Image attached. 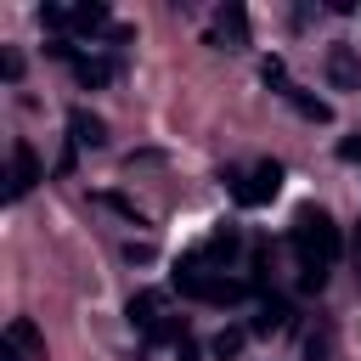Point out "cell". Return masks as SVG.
I'll list each match as a JSON object with an SVG mask.
<instances>
[{"label": "cell", "instance_id": "cell-3", "mask_svg": "<svg viewBox=\"0 0 361 361\" xmlns=\"http://www.w3.org/2000/svg\"><path fill=\"white\" fill-rule=\"evenodd\" d=\"M130 322H135V333L152 338V344H158V338H180V344H186V322L169 316V299H164L158 288H147V293L130 299Z\"/></svg>", "mask_w": 361, "mask_h": 361}, {"label": "cell", "instance_id": "cell-5", "mask_svg": "<svg viewBox=\"0 0 361 361\" xmlns=\"http://www.w3.org/2000/svg\"><path fill=\"white\" fill-rule=\"evenodd\" d=\"M0 355H6V361H39V355H45L39 327H34L28 316H11V322H6V338H0Z\"/></svg>", "mask_w": 361, "mask_h": 361}, {"label": "cell", "instance_id": "cell-17", "mask_svg": "<svg viewBox=\"0 0 361 361\" xmlns=\"http://www.w3.org/2000/svg\"><path fill=\"white\" fill-rule=\"evenodd\" d=\"M338 158H350V164H355V158H361V135H350V141H338Z\"/></svg>", "mask_w": 361, "mask_h": 361}, {"label": "cell", "instance_id": "cell-15", "mask_svg": "<svg viewBox=\"0 0 361 361\" xmlns=\"http://www.w3.org/2000/svg\"><path fill=\"white\" fill-rule=\"evenodd\" d=\"M73 28H107V6H73Z\"/></svg>", "mask_w": 361, "mask_h": 361}, {"label": "cell", "instance_id": "cell-10", "mask_svg": "<svg viewBox=\"0 0 361 361\" xmlns=\"http://www.w3.org/2000/svg\"><path fill=\"white\" fill-rule=\"evenodd\" d=\"M68 130H73V141H79V147H102V141H107V124H102L96 113H85V107H73V113H68Z\"/></svg>", "mask_w": 361, "mask_h": 361}, {"label": "cell", "instance_id": "cell-7", "mask_svg": "<svg viewBox=\"0 0 361 361\" xmlns=\"http://www.w3.org/2000/svg\"><path fill=\"white\" fill-rule=\"evenodd\" d=\"M34 180H39V158H34V147L28 141H11V197H23V192H34Z\"/></svg>", "mask_w": 361, "mask_h": 361}, {"label": "cell", "instance_id": "cell-2", "mask_svg": "<svg viewBox=\"0 0 361 361\" xmlns=\"http://www.w3.org/2000/svg\"><path fill=\"white\" fill-rule=\"evenodd\" d=\"M175 288L186 293V299H203V305H237L248 288L237 282V276H220V271H203V259L192 254L180 271H175Z\"/></svg>", "mask_w": 361, "mask_h": 361}, {"label": "cell", "instance_id": "cell-14", "mask_svg": "<svg viewBox=\"0 0 361 361\" xmlns=\"http://www.w3.org/2000/svg\"><path fill=\"white\" fill-rule=\"evenodd\" d=\"M231 254H237V231H231V226H220V231L197 248V259H231Z\"/></svg>", "mask_w": 361, "mask_h": 361}, {"label": "cell", "instance_id": "cell-12", "mask_svg": "<svg viewBox=\"0 0 361 361\" xmlns=\"http://www.w3.org/2000/svg\"><path fill=\"white\" fill-rule=\"evenodd\" d=\"M282 96H288V102H293V107H299V113H305V118H316V124H327V118H333V107H327V102H322V96H310V90H305V85H288V90H282Z\"/></svg>", "mask_w": 361, "mask_h": 361}, {"label": "cell", "instance_id": "cell-4", "mask_svg": "<svg viewBox=\"0 0 361 361\" xmlns=\"http://www.w3.org/2000/svg\"><path fill=\"white\" fill-rule=\"evenodd\" d=\"M231 192H237V203H243V209H259V203H271V197L282 192V164H276V158L254 164L248 175H237V180H231Z\"/></svg>", "mask_w": 361, "mask_h": 361}, {"label": "cell", "instance_id": "cell-13", "mask_svg": "<svg viewBox=\"0 0 361 361\" xmlns=\"http://www.w3.org/2000/svg\"><path fill=\"white\" fill-rule=\"evenodd\" d=\"M288 316H293V310H288V305H282V299H265V305H259V316H254V327H248V333H282V327H288Z\"/></svg>", "mask_w": 361, "mask_h": 361}, {"label": "cell", "instance_id": "cell-16", "mask_svg": "<svg viewBox=\"0 0 361 361\" xmlns=\"http://www.w3.org/2000/svg\"><path fill=\"white\" fill-rule=\"evenodd\" d=\"M305 350H310V361H327V355H333V333H327V327H316V333L305 338Z\"/></svg>", "mask_w": 361, "mask_h": 361}, {"label": "cell", "instance_id": "cell-18", "mask_svg": "<svg viewBox=\"0 0 361 361\" xmlns=\"http://www.w3.org/2000/svg\"><path fill=\"white\" fill-rule=\"evenodd\" d=\"M350 265H355V282H361V226H355V237H350Z\"/></svg>", "mask_w": 361, "mask_h": 361}, {"label": "cell", "instance_id": "cell-11", "mask_svg": "<svg viewBox=\"0 0 361 361\" xmlns=\"http://www.w3.org/2000/svg\"><path fill=\"white\" fill-rule=\"evenodd\" d=\"M243 344H248V327H220V333L209 338V355H214V361H237Z\"/></svg>", "mask_w": 361, "mask_h": 361}, {"label": "cell", "instance_id": "cell-6", "mask_svg": "<svg viewBox=\"0 0 361 361\" xmlns=\"http://www.w3.org/2000/svg\"><path fill=\"white\" fill-rule=\"evenodd\" d=\"M327 85L333 90H361V56H355V45H333L327 51Z\"/></svg>", "mask_w": 361, "mask_h": 361}, {"label": "cell", "instance_id": "cell-1", "mask_svg": "<svg viewBox=\"0 0 361 361\" xmlns=\"http://www.w3.org/2000/svg\"><path fill=\"white\" fill-rule=\"evenodd\" d=\"M293 254H299V288L322 293L327 271L344 254V237H338V226H333L327 209H299V220H293Z\"/></svg>", "mask_w": 361, "mask_h": 361}, {"label": "cell", "instance_id": "cell-9", "mask_svg": "<svg viewBox=\"0 0 361 361\" xmlns=\"http://www.w3.org/2000/svg\"><path fill=\"white\" fill-rule=\"evenodd\" d=\"M248 39V17H243V6H226L220 17H214V45H226V51H237Z\"/></svg>", "mask_w": 361, "mask_h": 361}, {"label": "cell", "instance_id": "cell-8", "mask_svg": "<svg viewBox=\"0 0 361 361\" xmlns=\"http://www.w3.org/2000/svg\"><path fill=\"white\" fill-rule=\"evenodd\" d=\"M113 73H118V62H113V56H85V51L73 56V79H79L85 90H102Z\"/></svg>", "mask_w": 361, "mask_h": 361}]
</instances>
